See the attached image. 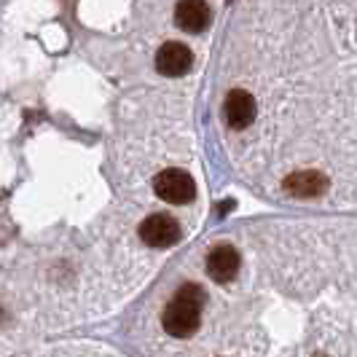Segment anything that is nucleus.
<instances>
[{
	"mask_svg": "<svg viewBox=\"0 0 357 357\" xmlns=\"http://www.w3.org/2000/svg\"><path fill=\"white\" fill-rule=\"evenodd\" d=\"M210 6L204 0H180L175 6V24L180 30L197 36V33H204L210 27Z\"/></svg>",
	"mask_w": 357,
	"mask_h": 357,
	"instance_id": "39448f33",
	"label": "nucleus"
},
{
	"mask_svg": "<svg viewBox=\"0 0 357 357\" xmlns=\"http://www.w3.org/2000/svg\"><path fill=\"white\" fill-rule=\"evenodd\" d=\"M194 65V54L185 43H178V40H169L164 43L159 52H156V70L167 78H178V75H185Z\"/></svg>",
	"mask_w": 357,
	"mask_h": 357,
	"instance_id": "20e7f679",
	"label": "nucleus"
},
{
	"mask_svg": "<svg viewBox=\"0 0 357 357\" xmlns=\"http://www.w3.org/2000/svg\"><path fill=\"white\" fill-rule=\"evenodd\" d=\"M239 252L234 250L231 245H220L207 255V274L215 282H231L239 274Z\"/></svg>",
	"mask_w": 357,
	"mask_h": 357,
	"instance_id": "0eeeda50",
	"label": "nucleus"
},
{
	"mask_svg": "<svg viewBox=\"0 0 357 357\" xmlns=\"http://www.w3.org/2000/svg\"><path fill=\"white\" fill-rule=\"evenodd\" d=\"M180 223L172 215H148L143 223H140V239H143L148 248H172L180 242Z\"/></svg>",
	"mask_w": 357,
	"mask_h": 357,
	"instance_id": "7ed1b4c3",
	"label": "nucleus"
},
{
	"mask_svg": "<svg viewBox=\"0 0 357 357\" xmlns=\"http://www.w3.org/2000/svg\"><path fill=\"white\" fill-rule=\"evenodd\" d=\"M325 188H328V178L317 169H301V172H293L285 180V191L290 197H320Z\"/></svg>",
	"mask_w": 357,
	"mask_h": 357,
	"instance_id": "6e6552de",
	"label": "nucleus"
},
{
	"mask_svg": "<svg viewBox=\"0 0 357 357\" xmlns=\"http://www.w3.org/2000/svg\"><path fill=\"white\" fill-rule=\"evenodd\" d=\"M223 116H226L229 126H234V129L250 126L252 119H255V100H252L250 91L245 89L229 91V97L223 102Z\"/></svg>",
	"mask_w": 357,
	"mask_h": 357,
	"instance_id": "423d86ee",
	"label": "nucleus"
},
{
	"mask_svg": "<svg viewBox=\"0 0 357 357\" xmlns=\"http://www.w3.org/2000/svg\"><path fill=\"white\" fill-rule=\"evenodd\" d=\"M153 191L169 204H188L197 197V183L183 169H164L153 180Z\"/></svg>",
	"mask_w": 357,
	"mask_h": 357,
	"instance_id": "f03ea898",
	"label": "nucleus"
},
{
	"mask_svg": "<svg viewBox=\"0 0 357 357\" xmlns=\"http://www.w3.org/2000/svg\"><path fill=\"white\" fill-rule=\"evenodd\" d=\"M202 306H204V290L194 282H185L161 314L164 331L175 339L194 336L202 325Z\"/></svg>",
	"mask_w": 357,
	"mask_h": 357,
	"instance_id": "f257e3e1",
	"label": "nucleus"
}]
</instances>
